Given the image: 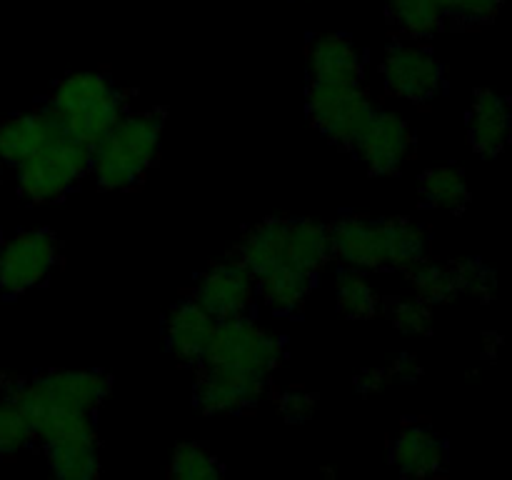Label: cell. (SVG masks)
Wrapping results in <instances>:
<instances>
[{
	"label": "cell",
	"instance_id": "cell-1",
	"mask_svg": "<svg viewBox=\"0 0 512 480\" xmlns=\"http://www.w3.org/2000/svg\"><path fill=\"white\" fill-rule=\"evenodd\" d=\"M28 415L35 438H58L93 423V413L110 393L103 370H50L8 390Z\"/></svg>",
	"mask_w": 512,
	"mask_h": 480
},
{
	"label": "cell",
	"instance_id": "cell-2",
	"mask_svg": "<svg viewBox=\"0 0 512 480\" xmlns=\"http://www.w3.org/2000/svg\"><path fill=\"white\" fill-rule=\"evenodd\" d=\"M335 255L353 268L408 270L428 258V235L408 218L345 215L330 228Z\"/></svg>",
	"mask_w": 512,
	"mask_h": 480
},
{
	"label": "cell",
	"instance_id": "cell-3",
	"mask_svg": "<svg viewBox=\"0 0 512 480\" xmlns=\"http://www.w3.org/2000/svg\"><path fill=\"white\" fill-rule=\"evenodd\" d=\"M163 110L125 113L98 143L93 145L95 180L103 190H128L143 183L155 163L163 140Z\"/></svg>",
	"mask_w": 512,
	"mask_h": 480
},
{
	"label": "cell",
	"instance_id": "cell-4",
	"mask_svg": "<svg viewBox=\"0 0 512 480\" xmlns=\"http://www.w3.org/2000/svg\"><path fill=\"white\" fill-rule=\"evenodd\" d=\"M128 95L103 73H73L60 80L48 95L45 110L78 143L93 148L125 115Z\"/></svg>",
	"mask_w": 512,
	"mask_h": 480
},
{
	"label": "cell",
	"instance_id": "cell-5",
	"mask_svg": "<svg viewBox=\"0 0 512 480\" xmlns=\"http://www.w3.org/2000/svg\"><path fill=\"white\" fill-rule=\"evenodd\" d=\"M280 363H283V343L255 325L248 315L218 320L203 358V365L210 368L235 370L265 383Z\"/></svg>",
	"mask_w": 512,
	"mask_h": 480
},
{
	"label": "cell",
	"instance_id": "cell-6",
	"mask_svg": "<svg viewBox=\"0 0 512 480\" xmlns=\"http://www.w3.org/2000/svg\"><path fill=\"white\" fill-rule=\"evenodd\" d=\"M93 165V148L78 143L70 135H60L53 143L23 160L18 168V188L30 203H55L83 178Z\"/></svg>",
	"mask_w": 512,
	"mask_h": 480
},
{
	"label": "cell",
	"instance_id": "cell-7",
	"mask_svg": "<svg viewBox=\"0 0 512 480\" xmlns=\"http://www.w3.org/2000/svg\"><path fill=\"white\" fill-rule=\"evenodd\" d=\"M373 113L375 108L360 85L310 80L308 115L315 128L333 143L353 148L355 140L373 120Z\"/></svg>",
	"mask_w": 512,
	"mask_h": 480
},
{
	"label": "cell",
	"instance_id": "cell-8",
	"mask_svg": "<svg viewBox=\"0 0 512 480\" xmlns=\"http://www.w3.org/2000/svg\"><path fill=\"white\" fill-rule=\"evenodd\" d=\"M58 263V238L50 230H23L0 248V290L20 295L48 280Z\"/></svg>",
	"mask_w": 512,
	"mask_h": 480
},
{
	"label": "cell",
	"instance_id": "cell-9",
	"mask_svg": "<svg viewBox=\"0 0 512 480\" xmlns=\"http://www.w3.org/2000/svg\"><path fill=\"white\" fill-rule=\"evenodd\" d=\"M385 88L413 103H428L443 90V65L428 48L415 43L393 45L383 60Z\"/></svg>",
	"mask_w": 512,
	"mask_h": 480
},
{
	"label": "cell",
	"instance_id": "cell-10",
	"mask_svg": "<svg viewBox=\"0 0 512 480\" xmlns=\"http://www.w3.org/2000/svg\"><path fill=\"white\" fill-rule=\"evenodd\" d=\"M193 298L213 315L215 320H230L248 315L255 300V275L235 260L215 263L200 275Z\"/></svg>",
	"mask_w": 512,
	"mask_h": 480
},
{
	"label": "cell",
	"instance_id": "cell-11",
	"mask_svg": "<svg viewBox=\"0 0 512 480\" xmlns=\"http://www.w3.org/2000/svg\"><path fill=\"white\" fill-rule=\"evenodd\" d=\"M360 160L373 175H393L403 168L413 150V133L400 115L388 110H375L368 128L353 145Z\"/></svg>",
	"mask_w": 512,
	"mask_h": 480
},
{
	"label": "cell",
	"instance_id": "cell-12",
	"mask_svg": "<svg viewBox=\"0 0 512 480\" xmlns=\"http://www.w3.org/2000/svg\"><path fill=\"white\" fill-rule=\"evenodd\" d=\"M265 380L248 378L243 373L203 365L195 385V403L208 415H228L248 410L263 398Z\"/></svg>",
	"mask_w": 512,
	"mask_h": 480
},
{
	"label": "cell",
	"instance_id": "cell-13",
	"mask_svg": "<svg viewBox=\"0 0 512 480\" xmlns=\"http://www.w3.org/2000/svg\"><path fill=\"white\" fill-rule=\"evenodd\" d=\"M218 320L195 298L178 300L165 318V343L175 360L185 365L203 363L208 345L213 340Z\"/></svg>",
	"mask_w": 512,
	"mask_h": 480
},
{
	"label": "cell",
	"instance_id": "cell-14",
	"mask_svg": "<svg viewBox=\"0 0 512 480\" xmlns=\"http://www.w3.org/2000/svg\"><path fill=\"white\" fill-rule=\"evenodd\" d=\"M60 135L68 133L45 108L5 118L0 123V160L10 165H20L30 155L38 153L40 148L60 138Z\"/></svg>",
	"mask_w": 512,
	"mask_h": 480
},
{
	"label": "cell",
	"instance_id": "cell-15",
	"mask_svg": "<svg viewBox=\"0 0 512 480\" xmlns=\"http://www.w3.org/2000/svg\"><path fill=\"white\" fill-rule=\"evenodd\" d=\"M45 460L60 480L95 478L100 473V450L93 423L45 440Z\"/></svg>",
	"mask_w": 512,
	"mask_h": 480
},
{
	"label": "cell",
	"instance_id": "cell-16",
	"mask_svg": "<svg viewBox=\"0 0 512 480\" xmlns=\"http://www.w3.org/2000/svg\"><path fill=\"white\" fill-rule=\"evenodd\" d=\"M305 63H308L310 80L350 85H360V80H363V58H360V50L345 35L330 33L310 40Z\"/></svg>",
	"mask_w": 512,
	"mask_h": 480
},
{
	"label": "cell",
	"instance_id": "cell-17",
	"mask_svg": "<svg viewBox=\"0 0 512 480\" xmlns=\"http://www.w3.org/2000/svg\"><path fill=\"white\" fill-rule=\"evenodd\" d=\"M390 463L405 478H428L448 465V448L433 430L423 425H408L390 445Z\"/></svg>",
	"mask_w": 512,
	"mask_h": 480
},
{
	"label": "cell",
	"instance_id": "cell-18",
	"mask_svg": "<svg viewBox=\"0 0 512 480\" xmlns=\"http://www.w3.org/2000/svg\"><path fill=\"white\" fill-rule=\"evenodd\" d=\"M290 218H268L250 228L238 245V260L255 275L290 265Z\"/></svg>",
	"mask_w": 512,
	"mask_h": 480
},
{
	"label": "cell",
	"instance_id": "cell-19",
	"mask_svg": "<svg viewBox=\"0 0 512 480\" xmlns=\"http://www.w3.org/2000/svg\"><path fill=\"white\" fill-rule=\"evenodd\" d=\"M510 128L512 118L508 103L493 90H478L468 120L470 145L475 148V153L485 155V158L498 155L508 145Z\"/></svg>",
	"mask_w": 512,
	"mask_h": 480
},
{
	"label": "cell",
	"instance_id": "cell-20",
	"mask_svg": "<svg viewBox=\"0 0 512 480\" xmlns=\"http://www.w3.org/2000/svg\"><path fill=\"white\" fill-rule=\"evenodd\" d=\"M335 255L333 238H330V228L315 220H295L290 218V245H288V258L290 265L308 273L318 275L330 258Z\"/></svg>",
	"mask_w": 512,
	"mask_h": 480
},
{
	"label": "cell",
	"instance_id": "cell-21",
	"mask_svg": "<svg viewBox=\"0 0 512 480\" xmlns=\"http://www.w3.org/2000/svg\"><path fill=\"white\" fill-rule=\"evenodd\" d=\"M258 293L265 303L278 313H293L295 308L305 303L315 285V275L308 270H300L295 265H280L270 273L255 278Z\"/></svg>",
	"mask_w": 512,
	"mask_h": 480
},
{
	"label": "cell",
	"instance_id": "cell-22",
	"mask_svg": "<svg viewBox=\"0 0 512 480\" xmlns=\"http://www.w3.org/2000/svg\"><path fill=\"white\" fill-rule=\"evenodd\" d=\"M420 198L430 208L460 213L470 200L468 180H465L463 170L450 168V165L425 170L423 178H420Z\"/></svg>",
	"mask_w": 512,
	"mask_h": 480
},
{
	"label": "cell",
	"instance_id": "cell-23",
	"mask_svg": "<svg viewBox=\"0 0 512 480\" xmlns=\"http://www.w3.org/2000/svg\"><path fill=\"white\" fill-rule=\"evenodd\" d=\"M385 10L390 23L413 38L433 35L448 20L438 0H385Z\"/></svg>",
	"mask_w": 512,
	"mask_h": 480
},
{
	"label": "cell",
	"instance_id": "cell-24",
	"mask_svg": "<svg viewBox=\"0 0 512 480\" xmlns=\"http://www.w3.org/2000/svg\"><path fill=\"white\" fill-rule=\"evenodd\" d=\"M405 275L410 278L415 295H418L423 303H448L455 295L460 293L458 283H455L453 265L445 268V265L430 263L428 258L418 260L413 268L405 270Z\"/></svg>",
	"mask_w": 512,
	"mask_h": 480
},
{
	"label": "cell",
	"instance_id": "cell-25",
	"mask_svg": "<svg viewBox=\"0 0 512 480\" xmlns=\"http://www.w3.org/2000/svg\"><path fill=\"white\" fill-rule=\"evenodd\" d=\"M170 478L178 480H215L223 478V465L200 443H183L175 448L168 468Z\"/></svg>",
	"mask_w": 512,
	"mask_h": 480
},
{
	"label": "cell",
	"instance_id": "cell-26",
	"mask_svg": "<svg viewBox=\"0 0 512 480\" xmlns=\"http://www.w3.org/2000/svg\"><path fill=\"white\" fill-rule=\"evenodd\" d=\"M35 440V430L30 425L28 415L20 408L13 395L0 398V458L15 455L23 448H28Z\"/></svg>",
	"mask_w": 512,
	"mask_h": 480
},
{
	"label": "cell",
	"instance_id": "cell-27",
	"mask_svg": "<svg viewBox=\"0 0 512 480\" xmlns=\"http://www.w3.org/2000/svg\"><path fill=\"white\" fill-rule=\"evenodd\" d=\"M378 293L358 270H343L338 278V308L348 318H373L378 313Z\"/></svg>",
	"mask_w": 512,
	"mask_h": 480
},
{
	"label": "cell",
	"instance_id": "cell-28",
	"mask_svg": "<svg viewBox=\"0 0 512 480\" xmlns=\"http://www.w3.org/2000/svg\"><path fill=\"white\" fill-rule=\"evenodd\" d=\"M390 320H393V325L400 333L408 335H425L430 333V325H433L428 303H423L420 298L390 303Z\"/></svg>",
	"mask_w": 512,
	"mask_h": 480
},
{
	"label": "cell",
	"instance_id": "cell-29",
	"mask_svg": "<svg viewBox=\"0 0 512 480\" xmlns=\"http://www.w3.org/2000/svg\"><path fill=\"white\" fill-rule=\"evenodd\" d=\"M453 273L460 293H473L483 300H488L493 293L495 275L478 260H460L453 265Z\"/></svg>",
	"mask_w": 512,
	"mask_h": 480
},
{
	"label": "cell",
	"instance_id": "cell-30",
	"mask_svg": "<svg viewBox=\"0 0 512 480\" xmlns=\"http://www.w3.org/2000/svg\"><path fill=\"white\" fill-rule=\"evenodd\" d=\"M445 18L463 20V23H488L498 15L505 0H438Z\"/></svg>",
	"mask_w": 512,
	"mask_h": 480
},
{
	"label": "cell",
	"instance_id": "cell-31",
	"mask_svg": "<svg viewBox=\"0 0 512 480\" xmlns=\"http://www.w3.org/2000/svg\"><path fill=\"white\" fill-rule=\"evenodd\" d=\"M315 408V398L305 390H288V393L280 398V413L285 415L288 423H303L310 418Z\"/></svg>",
	"mask_w": 512,
	"mask_h": 480
},
{
	"label": "cell",
	"instance_id": "cell-32",
	"mask_svg": "<svg viewBox=\"0 0 512 480\" xmlns=\"http://www.w3.org/2000/svg\"><path fill=\"white\" fill-rule=\"evenodd\" d=\"M388 383H390V373L380 368L365 370V373H360L358 380H355V385H358L363 393H378V390H383Z\"/></svg>",
	"mask_w": 512,
	"mask_h": 480
},
{
	"label": "cell",
	"instance_id": "cell-33",
	"mask_svg": "<svg viewBox=\"0 0 512 480\" xmlns=\"http://www.w3.org/2000/svg\"><path fill=\"white\" fill-rule=\"evenodd\" d=\"M395 373H398L400 378L410 380V378H415V375H418V368L413 365V358H403L398 363V370H395Z\"/></svg>",
	"mask_w": 512,
	"mask_h": 480
},
{
	"label": "cell",
	"instance_id": "cell-34",
	"mask_svg": "<svg viewBox=\"0 0 512 480\" xmlns=\"http://www.w3.org/2000/svg\"><path fill=\"white\" fill-rule=\"evenodd\" d=\"M0 248H3V243H0Z\"/></svg>",
	"mask_w": 512,
	"mask_h": 480
}]
</instances>
